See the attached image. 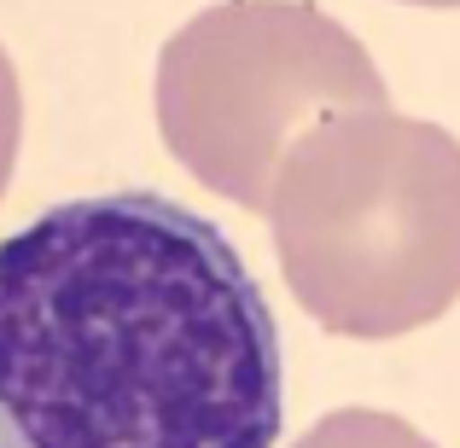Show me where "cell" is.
I'll list each match as a JSON object with an SVG mask.
<instances>
[{
	"mask_svg": "<svg viewBox=\"0 0 460 448\" xmlns=\"http://www.w3.org/2000/svg\"><path fill=\"white\" fill-rule=\"evenodd\" d=\"M286 361L210 215L146 187L0 245V448H274Z\"/></svg>",
	"mask_w": 460,
	"mask_h": 448,
	"instance_id": "1",
	"label": "cell"
},
{
	"mask_svg": "<svg viewBox=\"0 0 460 448\" xmlns=\"http://www.w3.org/2000/svg\"><path fill=\"white\" fill-rule=\"evenodd\" d=\"M262 215L292 297L338 338H402L460 297V140L443 123L326 117L286 152Z\"/></svg>",
	"mask_w": 460,
	"mask_h": 448,
	"instance_id": "2",
	"label": "cell"
},
{
	"mask_svg": "<svg viewBox=\"0 0 460 448\" xmlns=\"http://www.w3.org/2000/svg\"><path fill=\"white\" fill-rule=\"evenodd\" d=\"M391 111L373 53L309 0H222L157 58V128L192 180L269 210L286 152L326 117Z\"/></svg>",
	"mask_w": 460,
	"mask_h": 448,
	"instance_id": "3",
	"label": "cell"
},
{
	"mask_svg": "<svg viewBox=\"0 0 460 448\" xmlns=\"http://www.w3.org/2000/svg\"><path fill=\"white\" fill-rule=\"evenodd\" d=\"M292 448H438V443L385 408H332Z\"/></svg>",
	"mask_w": 460,
	"mask_h": 448,
	"instance_id": "4",
	"label": "cell"
},
{
	"mask_svg": "<svg viewBox=\"0 0 460 448\" xmlns=\"http://www.w3.org/2000/svg\"><path fill=\"white\" fill-rule=\"evenodd\" d=\"M18 135H23V93H18V70L0 47V192L12 180V163H18Z\"/></svg>",
	"mask_w": 460,
	"mask_h": 448,
	"instance_id": "5",
	"label": "cell"
},
{
	"mask_svg": "<svg viewBox=\"0 0 460 448\" xmlns=\"http://www.w3.org/2000/svg\"><path fill=\"white\" fill-rule=\"evenodd\" d=\"M408 6H460V0H408Z\"/></svg>",
	"mask_w": 460,
	"mask_h": 448,
	"instance_id": "6",
	"label": "cell"
}]
</instances>
